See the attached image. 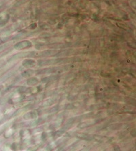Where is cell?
I'll return each instance as SVG.
<instances>
[{"label": "cell", "mask_w": 136, "mask_h": 151, "mask_svg": "<svg viewBox=\"0 0 136 151\" xmlns=\"http://www.w3.org/2000/svg\"><path fill=\"white\" fill-rule=\"evenodd\" d=\"M38 79H37V78L33 77L30 78V79H28L27 81V83L29 86H35L38 83Z\"/></svg>", "instance_id": "cell-4"}, {"label": "cell", "mask_w": 136, "mask_h": 151, "mask_svg": "<svg viewBox=\"0 0 136 151\" xmlns=\"http://www.w3.org/2000/svg\"><path fill=\"white\" fill-rule=\"evenodd\" d=\"M34 73L35 72L33 70H24V72L22 73L21 75L23 76V77L27 78V77L32 76L34 74Z\"/></svg>", "instance_id": "cell-6"}, {"label": "cell", "mask_w": 136, "mask_h": 151, "mask_svg": "<svg viewBox=\"0 0 136 151\" xmlns=\"http://www.w3.org/2000/svg\"><path fill=\"white\" fill-rule=\"evenodd\" d=\"M114 150L115 151H121V150H120V148L118 146H115V147H114Z\"/></svg>", "instance_id": "cell-9"}, {"label": "cell", "mask_w": 136, "mask_h": 151, "mask_svg": "<svg viewBox=\"0 0 136 151\" xmlns=\"http://www.w3.org/2000/svg\"><path fill=\"white\" fill-rule=\"evenodd\" d=\"M22 65H23L24 67L26 68H30V67H33L36 65V61L33 59H25L22 62Z\"/></svg>", "instance_id": "cell-2"}, {"label": "cell", "mask_w": 136, "mask_h": 151, "mask_svg": "<svg viewBox=\"0 0 136 151\" xmlns=\"http://www.w3.org/2000/svg\"><path fill=\"white\" fill-rule=\"evenodd\" d=\"M31 46H32V43H31V42L25 40L17 43L16 45L14 46V48L17 50H22L30 48Z\"/></svg>", "instance_id": "cell-1"}, {"label": "cell", "mask_w": 136, "mask_h": 151, "mask_svg": "<svg viewBox=\"0 0 136 151\" xmlns=\"http://www.w3.org/2000/svg\"><path fill=\"white\" fill-rule=\"evenodd\" d=\"M131 134L133 135V136H135V129H132V131H131Z\"/></svg>", "instance_id": "cell-10"}, {"label": "cell", "mask_w": 136, "mask_h": 151, "mask_svg": "<svg viewBox=\"0 0 136 151\" xmlns=\"http://www.w3.org/2000/svg\"><path fill=\"white\" fill-rule=\"evenodd\" d=\"M80 138L82 139H84V140H91V139H93V137L91 136V135L84 134H78L77 135Z\"/></svg>", "instance_id": "cell-7"}, {"label": "cell", "mask_w": 136, "mask_h": 151, "mask_svg": "<svg viewBox=\"0 0 136 151\" xmlns=\"http://www.w3.org/2000/svg\"><path fill=\"white\" fill-rule=\"evenodd\" d=\"M1 121V119H0V121Z\"/></svg>", "instance_id": "cell-11"}, {"label": "cell", "mask_w": 136, "mask_h": 151, "mask_svg": "<svg viewBox=\"0 0 136 151\" xmlns=\"http://www.w3.org/2000/svg\"><path fill=\"white\" fill-rule=\"evenodd\" d=\"M9 18L10 17L8 15H2V16H0V25L4 26V25H6L8 23Z\"/></svg>", "instance_id": "cell-5"}, {"label": "cell", "mask_w": 136, "mask_h": 151, "mask_svg": "<svg viewBox=\"0 0 136 151\" xmlns=\"http://www.w3.org/2000/svg\"><path fill=\"white\" fill-rule=\"evenodd\" d=\"M13 132H14V131H13V129H9L8 131H6V132L5 133V137H10L11 135H12Z\"/></svg>", "instance_id": "cell-8"}, {"label": "cell", "mask_w": 136, "mask_h": 151, "mask_svg": "<svg viewBox=\"0 0 136 151\" xmlns=\"http://www.w3.org/2000/svg\"><path fill=\"white\" fill-rule=\"evenodd\" d=\"M37 114L35 111H31L30 112L26 113L25 114H24L23 119L24 120H32L35 119V118H37Z\"/></svg>", "instance_id": "cell-3"}]
</instances>
